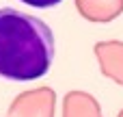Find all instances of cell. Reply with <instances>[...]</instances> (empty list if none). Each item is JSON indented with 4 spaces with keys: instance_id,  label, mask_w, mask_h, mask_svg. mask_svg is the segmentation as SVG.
I'll return each instance as SVG.
<instances>
[{
    "instance_id": "1",
    "label": "cell",
    "mask_w": 123,
    "mask_h": 117,
    "mask_svg": "<svg viewBox=\"0 0 123 117\" xmlns=\"http://www.w3.org/2000/svg\"><path fill=\"white\" fill-rule=\"evenodd\" d=\"M56 56L52 28L15 7L0 9V78L30 83L43 78Z\"/></svg>"
},
{
    "instance_id": "2",
    "label": "cell",
    "mask_w": 123,
    "mask_h": 117,
    "mask_svg": "<svg viewBox=\"0 0 123 117\" xmlns=\"http://www.w3.org/2000/svg\"><path fill=\"white\" fill-rule=\"evenodd\" d=\"M22 4H28L32 9H52L56 4H61L63 0H19Z\"/></svg>"
}]
</instances>
